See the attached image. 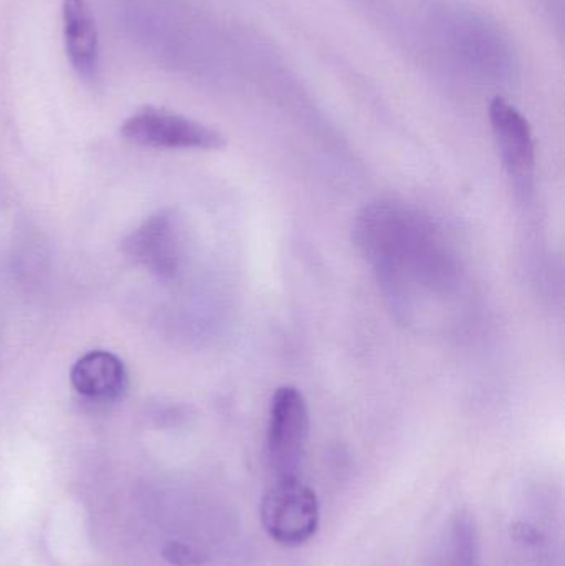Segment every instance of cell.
<instances>
[{
	"mask_svg": "<svg viewBox=\"0 0 565 566\" xmlns=\"http://www.w3.org/2000/svg\"><path fill=\"white\" fill-rule=\"evenodd\" d=\"M123 251L151 274L163 279L175 277L182 259L178 218L169 211L149 216L126 238Z\"/></svg>",
	"mask_w": 565,
	"mask_h": 566,
	"instance_id": "cell-4",
	"label": "cell"
},
{
	"mask_svg": "<svg viewBox=\"0 0 565 566\" xmlns=\"http://www.w3.org/2000/svg\"><path fill=\"white\" fill-rule=\"evenodd\" d=\"M70 381L73 389L88 401H113L125 391V365L113 353L95 349L83 355L73 365Z\"/></svg>",
	"mask_w": 565,
	"mask_h": 566,
	"instance_id": "cell-7",
	"label": "cell"
},
{
	"mask_svg": "<svg viewBox=\"0 0 565 566\" xmlns=\"http://www.w3.org/2000/svg\"><path fill=\"white\" fill-rule=\"evenodd\" d=\"M63 42L70 65L83 80H95L100 72V36L88 0H63Z\"/></svg>",
	"mask_w": 565,
	"mask_h": 566,
	"instance_id": "cell-6",
	"label": "cell"
},
{
	"mask_svg": "<svg viewBox=\"0 0 565 566\" xmlns=\"http://www.w3.org/2000/svg\"><path fill=\"white\" fill-rule=\"evenodd\" d=\"M490 122L504 168L516 186L526 188L533 181L536 166V148L530 123L520 109L500 96L491 102Z\"/></svg>",
	"mask_w": 565,
	"mask_h": 566,
	"instance_id": "cell-5",
	"label": "cell"
},
{
	"mask_svg": "<svg viewBox=\"0 0 565 566\" xmlns=\"http://www.w3.org/2000/svg\"><path fill=\"white\" fill-rule=\"evenodd\" d=\"M261 521L272 541L284 547L307 544L321 524L317 495L301 479L274 482L261 504Z\"/></svg>",
	"mask_w": 565,
	"mask_h": 566,
	"instance_id": "cell-3",
	"label": "cell"
},
{
	"mask_svg": "<svg viewBox=\"0 0 565 566\" xmlns=\"http://www.w3.org/2000/svg\"><path fill=\"white\" fill-rule=\"evenodd\" d=\"M311 432L307 401L295 386H281L272 396L265 458L274 482L301 475Z\"/></svg>",
	"mask_w": 565,
	"mask_h": 566,
	"instance_id": "cell-1",
	"label": "cell"
},
{
	"mask_svg": "<svg viewBox=\"0 0 565 566\" xmlns=\"http://www.w3.org/2000/svg\"><path fill=\"white\" fill-rule=\"evenodd\" d=\"M123 138L133 145L155 149H221L226 138L218 129L168 109L145 106L123 122Z\"/></svg>",
	"mask_w": 565,
	"mask_h": 566,
	"instance_id": "cell-2",
	"label": "cell"
}]
</instances>
